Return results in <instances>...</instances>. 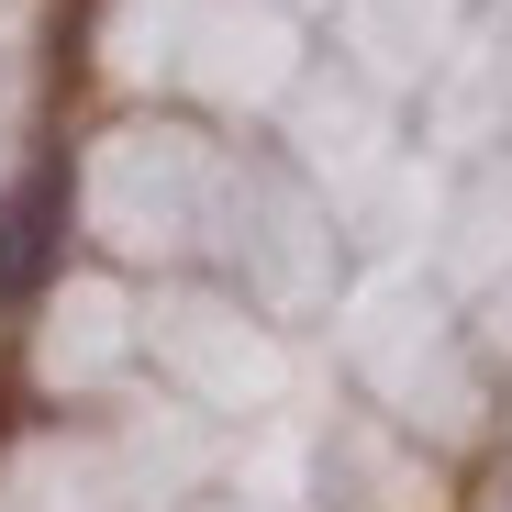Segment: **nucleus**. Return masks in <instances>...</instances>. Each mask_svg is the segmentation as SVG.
<instances>
[{"instance_id":"1","label":"nucleus","mask_w":512,"mask_h":512,"mask_svg":"<svg viewBox=\"0 0 512 512\" xmlns=\"http://www.w3.org/2000/svg\"><path fill=\"white\" fill-rule=\"evenodd\" d=\"M67 223H78V179L45 156L12 179V201H0V301H34L56 279V256H67Z\"/></svg>"}]
</instances>
